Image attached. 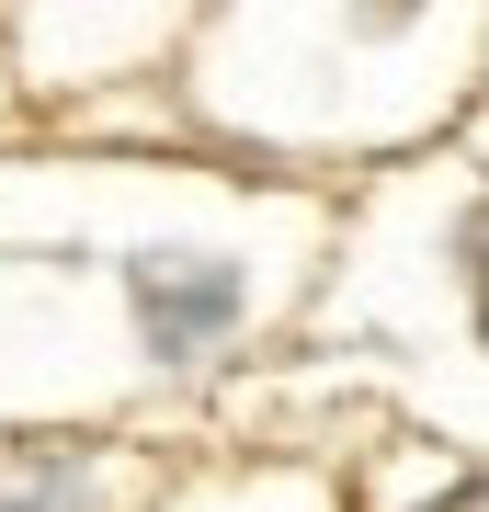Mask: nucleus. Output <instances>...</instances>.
I'll list each match as a JSON object with an SVG mask.
<instances>
[{
    "instance_id": "nucleus-1",
    "label": "nucleus",
    "mask_w": 489,
    "mask_h": 512,
    "mask_svg": "<svg viewBox=\"0 0 489 512\" xmlns=\"http://www.w3.org/2000/svg\"><path fill=\"white\" fill-rule=\"evenodd\" d=\"M126 285H137V319H148L160 353H194L205 330L239 319V274L228 262H126Z\"/></svg>"
},
{
    "instance_id": "nucleus-2",
    "label": "nucleus",
    "mask_w": 489,
    "mask_h": 512,
    "mask_svg": "<svg viewBox=\"0 0 489 512\" xmlns=\"http://www.w3.org/2000/svg\"><path fill=\"white\" fill-rule=\"evenodd\" d=\"M57 501H80V467H12L0 478V512H57Z\"/></svg>"
},
{
    "instance_id": "nucleus-3",
    "label": "nucleus",
    "mask_w": 489,
    "mask_h": 512,
    "mask_svg": "<svg viewBox=\"0 0 489 512\" xmlns=\"http://www.w3.org/2000/svg\"><path fill=\"white\" fill-rule=\"evenodd\" d=\"M421 512H489V501H478V478H455V490H444V501H421Z\"/></svg>"
}]
</instances>
